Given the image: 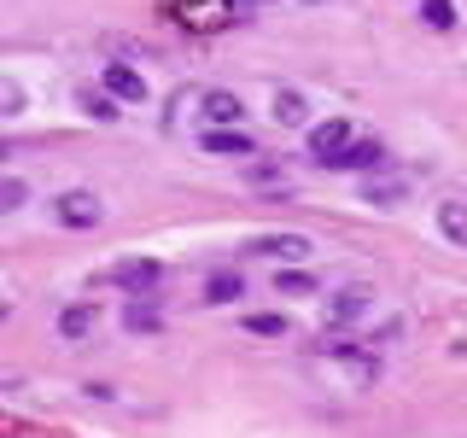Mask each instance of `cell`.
I'll list each match as a JSON object with an SVG mask.
<instances>
[{
	"instance_id": "cell-1",
	"label": "cell",
	"mask_w": 467,
	"mask_h": 438,
	"mask_svg": "<svg viewBox=\"0 0 467 438\" xmlns=\"http://www.w3.org/2000/svg\"><path fill=\"white\" fill-rule=\"evenodd\" d=\"M245 257L298 263V257H316V245H310V234H252V240H245Z\"/></svg>"
},
{
	"instance_id": "cell-2",
	"label": "cell",
	"mask_w": 467,
	"mask_h": 438,
	"mask_svg": "<svg viewBox=\"0 0 467 438\" xmlns=\"http://www.w3.org/2000/svg\"><path fill=\"white\" fill-rule=\"evenodd\" d=\"M53 216H58V223H65V228H99V199L94 193H88V187H70V193H58L53 199Z\"/></svg>"
},
{
	"instance_id": "cell-3",
	"label": "cell",
	"mask_w": 467,
	"mask_h": 438,
	"mask_svg": "<svg viewBox=\"0 0 467 438\" xmlns=\"http://www.w3.org/2000/svg\"><path fill=\"white\" fill-rule=\"evenodd\" d=\"M158 275H164V263H158V257H123V263H117V269L106 275V281L140 298V292H152V287H158Z\"/></svg>"
},
{
	"instance_id": "cell-4",
	"label": "cell",
	"mask_w": 467,
	"mask_h": 438,
	"mask_svg": "<svg viewBox=\"0 0 467 438\" xmlns=\"http://www.w3.org/2000/svg\"><path fill=\"white\" fill-rule=\"evenodd\" d=\"M345 146H350V123H345V117H327V123L310 129V158H316V164H333Z\"/></svg>"
},
{
	"instance_id": "cell-5",
	"label": "cell",
	"mask_w": 467,
	"mask_h": 438,
	"mask_svg": "<svg viewBox=\"0 0 467 438\" xmlns=\"http://www.w3.org/2000/svg\"><path fill=\"white\" fill-rule=\"evenodd\" d=\"M199 117H204L211 129H240L245 106H240V94H228V88H211V94L199 99Z\"/></svg>"
},
{
	"instance_id": "cell-6",
	"label": "cell",
	"mask_w": 467,
	"mask_h": 438,
	"mask_svg": "<svg viewBox=\"0 0 467 438\" xmlns=\"http://www.w3.org/2000/svg\"><path fill=\"white\" fill-rule=\"evenodd\" d=\"M99 82H106L111 99H129V106H140V99H146V77H140L135 65H106V70H99Z\"/></svg>"
},
{
	"instance_id": "cell-7",
	"label": "cell",
	"mask_w": 467,
	"mask_h": 438,
	"mask_svg": "<svg viewBox=\"0 0 467 438\" xmlns=\"http://www.w3.org/2000/svg\"><path fill=\"white\" fill-rule=\"evenodd\" d=\"M204 152H216V158H252L257 146L245 129H204Z\"/></svg>"
},
{
	"instance_id": "cell-8",
	"label": "cell",
	"mask_w": 467,
	"mask_h": 438,
	"mask_svg": "<svg viewBox=\"0 0 467 438\" xmlns=\"http://www.w3.org/2000/svg\"><path fill=\"white\" fill-rule=\"evenodd\" d=\"M379 164H386V146L379 141H350L327 170H379Z\"/></svg>"
},
{
	"instance_id": "cell-9",
	"label": "cell",
	"mask_w": 467,
	"mask_h": 438,
	"mask_svg": "<svg viewBox=\"0 0 467 438\" xmlns=\"http://www.w3.org/2000/svg\"><path fill=\"white\" fill-rule=\"evenodd\" d=\"M245 298V275L240 269H216L204 281V304H240Z\"/></svg>"
},
{
	"instance_id": "cell-10",
	"label": "cell",
	"mask_w": 467,
	"mask_h": 438,
	"mask_svg": "<svg viewBox=\"0 0 467 438\" xmlns=\"http://www.w3.org/2000/svg\"><path fill=\"white\" fill-rule=\"evenodd\" d=\"M182 18H199V29H223L234 24V6L228 0H182Z\"/></svg>"
},
{
	"instance_id": "cell-11",
	"label": "cell",
	"mask_w": 467,
	"mask_h": 438,
	"mask_svg": "<svg viewBox=\"0 0 467 438\" xmlns=\"http://www.w3.org/2000/svg\"><path fill=\"white\" fill-rule=\"evenodd\" d=\"M94 321H99L94 304H65V310H58V333H65V339H88Z\"/></svg>"
},
{
	"instance_id": "cell-12",
	"label": "cell",
	"mask_w": 467,
	"mask_h": 438,
	"mask_svg": "<svg viewBox=\"0 0 467 438\" xmlns=\"http://www.w3.org/2000/svg\"><path fill=\"white\" fill-rule=\"evenodd\" d=\"M438 228H444V240H456V245H467V204H438Z\"/></svg>"
},
{
	"instance_id": "cell-13",
	"label": "cell",
	"mask_w": 467,
	"mask_h": 438,
	"mask_svg": "<svg viewBox=\"0 0 467 438\" xmlns=\"http://www.w3.org/2000/svg\"><path fill=\"white\" fill-rule=\"evenodd\" d=\"M275 117H281L286 129L310 123V117H304V94H298V88H281V94H275Z\"/></svg>"
},
{
	"instance_id": "cell-14",
	"label": "cell",
	"mask_w": 467,
	"mask_h": 438,
	"mask_svg": "<svg viewBox=\"0 0 467 438\" xmlns=\"http://www.w3.org/2000/svg\"><path fill=\"white\" fill-rule=\"evenodd\" d=\"M123 328H129V333H158V328H164V321H158V310H152V304H146V298H135V304H129V310H123Z\"/></svg>"
},
{
	"instance_id": "cell-15",
	"label": "cell",
	"mask_w": 467,
	"mask_h": 438,
	"mask_svg": "<svg viewBox=\"0 0 467 438\" xmlns=\"http://www.w3.org/2000/svg\"><path fill=\"white\" fill-rule=\"evenodd\" d=\"M362 316H368V292L350 287V292H339V298H333V321H362Z\"/></svg>"
},
{
	"instance_id": "cell-16",
	"label": "cell",
	"mask_w": 467,
	"mask_h": 438,
	"mask_svg": "<svg viewBox=\"0 0 467 438\" xmlns=\"http://www.w3.org/2000/svg\"><path fill=\"white\" fill-rule=\"evenodd\" d=\"M275 292H286V298H310V292H316V275H304V269H281V275H275Z\"/></svg>"
},
{
	"instance_id": "cell-17",
	"label": "cell",
	"mask_w": 467,
	"mask_h": 438,
	"mask_svg": "<svg viewBox=\"0 0 467 438\" xmlns=\"http://www.w3.org/2000/svg\"><path fill=\"white\" fill-rule=\"evenodd\" d=\"M403 193H409L403 182H374V175L362 182V199H368V204H403Z\"/></svg>"
},
{
	"instance_id": "cell-18",
	"label": "cell",
	"mask_w": 467,
	"mask_h": 438,
	"mask_svg": "<svg viewBox=\"0 0 467 438\" xmlns=\"http://www.w3.org/2000/svg\"><path fill=\"white\" fill-rule=\"evenodd\" d=\"M420 18L432 29H456V6H450V0H420Z\"/></svg>"
},
{
	"instance_id": "cell-19",
	"label": "cell",
	"mask_w": 467,
	"mask_h": 438,
	"mask_svg": "<svg viewBox=\"0 0 467 438\" xmlns=\"http://www.w3.org/2000/svg\"><path fill=\"white\" fill-rule=\"evenodd\" d=\"M245 333H257V339H281L286 316H245Z\"/></svg>"
},
{
	"instance_id": "cell-20",
	"label": "cell",
	"mask_w": 467,
	"mask_h": 438,
	"mask_svg": "<svg viewBox=\"0 0 467 438\" xmlns=\"http://www.w3.org/2000/svg\"><path fill=\"white\" fill-rule=\"evenodd\" d=\"M82 111L94 117V123H111V111H117V106H111V94H82Z\"/></svg>"
},
{
	"instance_id": "cell-21",
	"label": "cell",
	"mask_w": 467,
	"mask_h": 438,
	"mask_svg": "<svg viewBox=\"0 0 467 438\" xmlns=\"http://www.w3.org/2000/svg\"><path fill=\"white\" fill-rule=\"evenodd\" d=\"M0 204H6V211H18V204H24V182H18V175L0 182Z\"/></svg>"
}]
</instances>
